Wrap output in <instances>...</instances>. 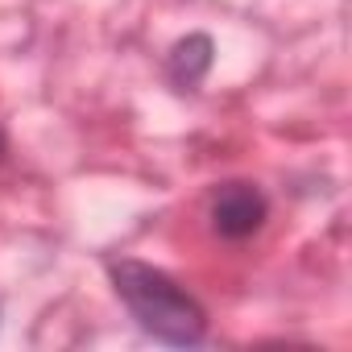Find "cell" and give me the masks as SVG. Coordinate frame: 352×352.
<instances>
[{
    "mask_svg": "<svg viewBox=\"0 0 352 352\" xmlns=\"http://www.w3.org/2000/svg\"><path fill=\"white\" fill-rule=\"evenodd\" d=\"M208 216H212V228L224 241H249L265 224L270 204H265V195L253 183H224L212 195V212Z\"/></svg>",
    "mask_w": 352,
    "mask_h": 352,
    "instance_id": "2",
    "label": "cell"
},
{
    "mask_svg": "<svg viewBox=\"0 0 352 352\" xmlns=\"http://www.w3.org/2000/svg\"><path fill=\"white\" fill-rule=\"evenodd\" d=\"M212 54H216V46H212L208 34H191V38H183V42H174V50H170V58H166L170 83L183 87V91H195V87L204 83V75L212 71Z\"/></svg>",
    "mask_w": 352,
    "mask_h": 352,
    "instance_id": "3",
    "label": "cell"
},
{
    "mask_svg": "<svg viewBox=\"0 0 352 352\" xmlns=\"http://www.w3.org/2000/svg\"><path fill=\"white\" fill-rule=\"evenodd\" d=\"M108 278H112V290L120 294V302L129 307V315L153 340H162L170 348H191L208 336V311L170 274H162L145 261L120 257V261H108Z\"/></svg>",
    "mask_w": 352,
    "mask_h": 352,
    "instance_id": "1",
    "label": "cell"
},
{
    "mask_svg": "<svg viewBox=\"0 0 352 352\" xmlns=\"http://www.w3.org/2000/svg\"><path fill=\"white\" fill-rule=\"evenodd\" d=\"M0 153H5V137H0Z\"/></svg>",
    "mask_w": 352,
    "mask_h": 352,
    "instance_id": "4",
    "label": "cell"
}]
</instances>
